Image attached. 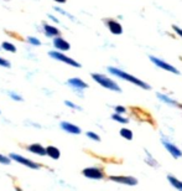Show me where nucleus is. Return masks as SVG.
I'll use <instances>...</instances> for the list:
<instances>
[{"label": "nucleus", "instance_id": "2", "mask_svg": "<svg viewBox=\"0 0 182 191\" xmlns=\"http://www.w3.org/2000/svg\"><path fill=\"white\" fill-rule=\"evenodd\" d=\"M92 78L98 83L102 87L107 88V89H110V91H114V92H121V88L117 85V82H114L113 80L108 78L107 76L104 74H100V73H93L92 74Z\"/></svg>", "mask_w": 182, "mask_h": 191}, {"label": "nucleus", "instance_id": "13", "mask_svg": "<svg viewBox=\"0 0 182 191\" xmlns=\"http://www.w3.org/2000/svg\"><path fill=\"white\" fill-rule=\"evenodd\" d=\"M67 83L71 86V87H73L76 89H84L88 87V85L86 82H83L81 78H77V77H73V78H69L67 81Z\"/></svg>", "mask_w": 182, "mask_h": 191}, {"label": "nucleus", "instance_id": "10", "mask_svg": "<svg viewBox=\"0 0 182 191\" xmlns=\"http://www.w3.org/2000/svg\"><path fill=\"white\" fill-rule=\"evenodd\" d=\"M27 150L30 153H32V154H36V155H47L46 154V148H44L41 144H37V143H35V144H31L27 146Z\"/></svg>", "mask_w": 182, "mask_h": 191}, {"label": "nucleus", "instance_id": "15", "mask_svg": "<svg viewBox=\"0 0 182 191\" xmlns=\"http://www.w3.org/2000/svg\"><path fill=\"white\" fill-rule=\"evenodd\" d=\"M46 154H47L51 159L57 160V159H60V157H61V151H60V149L56 148V146L48 145V146L46 148Z\"/></svg>", "mask_w": 182, "mask_h": 191}, {"label": "nucleus", "instance_id": "18", "mask_svg": "<svg viewBox=\"0 0 182 191\" xmlns=\"http://www.w3.org/2000/svg\"><path fill=\"white\" fill-rule=\"evenodd\" d=\"M2 49H4L5 51H8V52H16V47H15V45H12L11 42H8V41H5V42H3L2 44Z\"/></svg>", "mask_w": 182, "mask_h": 191}, {"label": "nucleus", "instance_id": "16", "mask_svg": "<svg viewBox=\"0 0 182 191\" xmlns=\"http://www.w3.org/2000/svg\"><path fill=\"white\" fill-rule=\"evenodd\" d=\"M167 180L170 181V184H171L175 189H177V190L182 191V181L177 180L175 176H171V175H169V176H167Z\"/></svg>", "mask_w": 182, "mask_h": 191}, {"label": "nucleus", "instance_id": "11", "mask_svg": "<svg viewBox=\"0 0 182 191\" xmlns=\"http://www.w3.org/2000/svg\"><path fill=\"white\" fill-rule=\"evenodd\" d=\"M107 26H108L109 30H110V32L114 34V35H120L123 32L121 25L115 20H107Z\"/></svg>", "mask_w": 182, "mask_h": 191}, {"label": "nucleus", "instance_id": "25", "mask_svg": "<svg viewBox=\"0 0 182 191\" xmlns=\"http://www.w3.org/2000/svg\"><path fill=\"white\" fill-rule=\"evenodd\" d=\"M0 66H2V67H10L11 65H10V62L8 60L3 59V57H0Z\"/></svg>", "mask_w": 182, "mask_h": 191}, {"label": "nucleus", "instance_id": "4", "mask_svg": "<svg viewBox=\"0 0 182 191\" xmlns=\"http://www.w3.org/2000/svg\"><path fill=\"white\" fill-rule=\"evenodd\" d=\"M83 175L88 179H94V180H100L104 178V174L103 171L98 168H86L83 171Z\"/></svg>", "mask_w": 182, "mask_h": 191}, {"label": "nucleus", "instance_id": "14", "mask_svg": "<svg viewBox=\"0 0 182 191\" xmlns=\"http://www.w3.org/2000/svg\"><path fill=\"white\" fill-rule=\"evenodd\" d=\"M163 146L167 149V151L170 153V154H171L173 158H180V157H182V151H181L177 146H175L173 144H171V143H169V142H163Z\"/></svg>", "mask_w": 182, "mask_h": 191}, {"label": "nucleus", "instance_id": "26", "mask_svg": "<svg viewBox=\"0 0 182 191\" xmlns=\"http://www.w3.org/2000/svg\"><path fill=\"white\" fill-rule=\"evenodd\" d=\"M65 104H66L67 107H69V108H73V109H81L78 106H76L75 103H72L71 101H66V102H65Z\"/></svg>", "mask_w": 182, "mask_h": 191}, {"label": "nucleus", "instance_id": "31", "mask_svg": "<svg viewBox=\"0 0 182 191\" xmlns=\"http://www.w3.org/2000/svg\"><path fill=\"white\" fill-rule=\"evenodd\" d=\"M53 2L60 3V4H65V3H66V0H53Z\"/></svg>", "mask_w": 182, "mask_h": 191}, {"label": "nucleus", "instance_id": "29", "mask_svg": "<svg viewBox=\"0 0 182 191\" xmlns=\"http://www.w3.org/2000/svg\"><path fill=\"white\" fill-rule=\"evenodd\" d=\"M173 30L176 31V34H177L180 37H182V29H180L178 26H173Z\"/></svg>", "mask_w": 182, "mask_h": 191}, {"label": "nucleus", "instance_id": "12", "mask_svg": "<svg viewBox=\"0 0 182 191\" xmlns=\"http://www.w3.org/2000/svg\"><path fill=\"white\" fill-rule=\"evenodd\" d=\"M42 27H44V32H45V35L47 37H57V36H60V30L57 27L51 26L48 24H44Z\"/></svg>", "mask_w": 182, "mask_h": 191}, {"label": "nucleus", "instance_id": "7", "mask_svg": "<svg viewBox=\"0 0 182 191\" xmlns=\"http://www.w3.org/2000/svg\"><path fill=\"white\" fill-rule=\"evenodd\" d=\"M112 181H115V182H119V184H124V185H129V186H134L138 184V180L135 178H131V176H120V175H117V176H110L109 178Z\"/></svg>", "mask_w": 182, "mask_h": 191}, {"label": "nucleus", "instance_id": "20", "mask_svg": "<svg viewBox=\"0 0 182 191\" xmlns=\"http://www.w3.org/2000/svg\"><path fill=\"white\" fill-rule=\"evenodd\" d=\"M112 118H113L114 121H117L118 123H123V124L129 123V122H128V119H126V118H124V117H121L119 113H115V114H113V116H112Z\"/></svg>", "mask_w": 182, "mask_h": 191}, {"label": "nucleus", "instance_id": "28", "mask_svg": "<svg viewBox=\"0 0 182 191\" xmlns=\"http://www.w3.org/2000/svg\"><path fill=\"white\" fill-rule=\"evenodd\" d=\"M54 10H56V11H58V13H61L62 15H67L68 17H71V19H73V16H72V15H69V14H67V13H66L65 10H62V9H60V8H57V6H56V8H54Z\"/></svg>", "mask_w": 182, "mask_h": 191}, {"label": "nucleus", "instance_id": "17", "mask_svg": "<svg viewBox=\"0 0 182 191\" xmlns=\"http://www.w3.org/2000/svg\"><path fill=\"white\" fill-rule=\"evenodd\" d=\"M120 135L123 138H125L126 140H131L133 139V132L128 128H121L120 129Z\"/></svg>", "mask_w": 182, "mask_h": 191}, {"label": "nucleus", "instance_id": "24", "mask_svg": "<svg viewBox=\"0 0 182 191\" xmlns=\"http://www.w3.org/2000/svg\"><path fill=\"white\" fill-rule=\"evenodd\" d=\"M9 94H10V97H11L14 101H19V102H23V97H21V96H19V94H15L14 92H10Z\"/></svg>", "mask_w": 182, "mask_h": 191}, {"label": "nucleus", "instance_id": "30", "mask_svg": "<svg viewBox=\"0 0 182 191\" xmlns=\"http://www.w3.org/2000/svg\"><path fill=\"white\" fill-rule=\"evenodd\" d=\"M48 17L51 19V20H53L54 23H60V21H58V19H57V17H54V16H52V15H48Z\"/></svg>", "mask_w": 182, "mask_h": 191}, {"label": "nucleus", "instance_id": "23", "mask_svg": "<svg viewBox=\"0 0 182 191\" xmlns=\"http://www.w3.org/2000/svg\"><path fill=\"white\" fill-rule=\"evenodd\" d=\"M10 159H11L10 157L8 158V157H5V155H2V154H0V163H2V164H5V165H9V164H10V161H11Z\"/></svg>", "mask_w": 182, "mask_h": 191}, {"label": "nucleus", "instance_id": "6", "mask_svg": "<svg viewBox=\"0 0 182 191\" xmlns=\"http://www.w3.org/2000/svg\"><path fill=\"white\" fill-rule=\"evenodd\" d=\"M150 60H151V62H154V63H155L157 67H160V68H163V70H166V71H170V72H172V73H175V74H178V73H180L176 67L171 66L170 63L165 62L163 60H160V59H157V57H154V56H150Z\"/></svg>", "mask_w": 182, "mask_h": 191}, {"label": "nucleus", "instance_id": "5", "mask_svg": "<svg viewBox=\"0 0 182 191\" xmlns=\"http://www.w3.org/2000/svg\"><path fill=\"white\" fill-rule=\"evenodd\" d=\"M10 158H11L12 160L17 161V163H20V164H23V165H25V166L30 168V169H37V170L40 169V164L35 163V161H32V160H30V159H26V158L21 157V155H17V154H10Z\"/></svg>", "mask_w": 182, "mask_h": 191}, {"label": "nucleus", "instance_id": "8", "mask_svg": "<svg viewBox=\"0 0 182 191\" xmlns=\"http://www.w3.org/2000/svg\"><path fill=\"white\" fill-rule=\"evenodd\" d=\"M53 46H54V49H57L60 51H68L71 49V45L60 36L53 37Z\"/></svg>", "mask_w": 182, "mask_h": 191}, {"label": "nucleus", "instance_id": "22", "mask_svg": "<svg viewBox=\"0 0 182 191\" xmlns=\"http://www.w3.org/2000/svg\"><path fill=\"white\" fill-rule=\"evenodd\" d=\"M87 137H88L89 139H92V140H94V142H99V140H100L99 135H97V134H96V133H93V132H87Z\"/></svg>", "mask_w": 182, "mask_h": 191}, {"label": "nucleus", "instance_id": "21", "mask_svg": "<svg viewBox=\"0 0 182 191\" xmlns=\"http://www.w3.org/2000/svg\"><path fill=\"white\" fill-rule=\"evenodd\" d=\"M27 41H29L31 45H33V46H40V45H41V41H40L39 39H36V37H32V36H29V37H27Z\"/></svg>", "mask_w": 182, "mask_h": 191}, {"label": "nucleus", "instance_id": "1", "mask_svg": "<svg viewBox=\"0 0 182 191\" xmlns=\"http://www.w3.org/2000/svg\"><path fill=\"white\" fill-rule=\"evenodd\" d=\"M108 71L110 72L112 74H114V76H117V77H119V78L126 80V81H129V82L136 85L138 87H141V88H144V89H150V86H149L148 83H145L144 81H141V80H139V78H136V77H134V76L126 73V72H124V71H121V70H118V68H115V67H108Z\"/></svg>", "mask_w": 182, "mask_h": 191}, {"label": "nucleus", "instance_id": "3", "mask_svg": "<svg viewBox=\"0 0 182 191\" xmlns=\"http://www.w3.org/2000/svg\"><path fill=\"white\" fill-rule=\"evenodd\" d=\"M48 56L53 60H57V61H61L63 63H67L69 66H73V67H81V65L75 61L73 59H71V57H67L66 55H63L62 52H57V51H50L48 52Z\"/></svg>", "mask_w": 182, "mask_h": 191}, {"label": "nucleus", "instance_id": "19", "mask_svg": "<svg viewBox=\"0 0 182 191\" xmlns=\"http://www.w3.org/2000/svg\"><path fill=\"white\" fill-rule=\"evenodd\" d=\"M157 97L161 99V101H163L165 103H167V104H176V102L173 101V99H171L170 97H167V96H165V94H161V93H157Z\"/></svg>", "mask_w": 182, "mask_h": 191}, {"label": "nucleus", "instance_id": "9", "mask_svg": "<svg viewBox=\"0 0 182 191\" xmlns=\"http://www.w3.org/2000/svg\"><path fill=\"white\" fill-rule=\"evenodd\" d=\"M61 129H63L65 132L67 133H71V134H81V128L72 124V123H68V122H61L60 124Z\"/></svg>", "mask_w": 182, "mask_h": 191}, {"label": "nucleus", "instance_id": "27", "mask_svg": "<svg viewBox=\"0 0 182 191\" xmlns=\"http://www.w3.org/2000/svg\"><path fill=\"white\" fill-rule=\"evenodd\" d=\"M115 112H117V113H119V114H121V113H125V112H126V109H125V107L117 106V107H115Z\"/></svg>", "mask_w": 182, "mask_h": 191}]
</instances>
